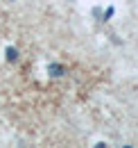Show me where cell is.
Instances as JSON below:
<instances>
[{"instance_id":"3","label":"cell","mask_w":138,"mask_h":148,"mask_svg":"<svg viewBox=\"0 0 138 148\" xmlns=\"http://www.w3.org/2000/svg\"><path fill=\"white\" fill-rule=\"evenodd\" d=\"M111 16H113V7H109V9H106V14H104V21H109Z\"/></svg>"},{"instance_id":"2","label":"cell","mask_w":138,"mask_h":148,"mask_svg":"<svg viewBox=\"0 0 138 148\" xmlns=\"http://www.w3.org/2000/svg\"><path fill=\"white\" fill-rule=\"evenodd\" d=\"M5 57H7V62H16L18 59V50L14 48V46H9V48L5 50Z\"/></svg>"},{"instance_id":"1","label":"cell","mask_w":138,"mask_h":148,"mask_svg":"<svg viewBox=\"0 0 138 148\" xmlns=\"http://www.w3.org/2000/svg\"><path fill=\"white\" fill-rule=\"evenodd\" d=\"M48 73H50L52 77H61V75L66 73V69H64L61 64H50V66H48Z\"/></svg>"},{"instance_id":"4","label":"cell","mask_w":138,"mask_h":148,"mask_svg":"<svg viewBox=\"0 0 138 148\" xmlns=\"http://www.w3.org/2000/svg\"><path fill=\"white\" fill-rule=\"evenodd\" d=\"M95 148H106V144H104V141H97V144H95Z\"/></svg>"}]
</instances>
